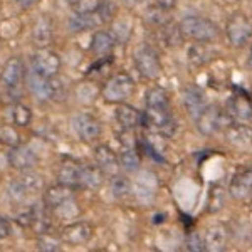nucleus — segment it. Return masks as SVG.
<instances>
[{
  "instance_id": "obj_50",
  "label": "nucleus",
  "mask_w": 252,
  "mask_h": 252,
  "mask_svg": "<svg viewBox=\"0 0 252 252\" xmlns=\"http://www.w3.org/2000/svg\"><path fill=\"white\" fill-rule=\"evenodd\" d=\"M251 97H252V91H251Z\"/></svg>"
},
{
  "instance_id": "obj_8",
  "label": "nucleus",
  "mask_w": 252,
  "mask_h": 252,
  "mask_svg": "<svg viewBox=\"0 0 252 252\" xmlns=\"http://www.w3.org/2000/svg\"><path fill=\"white\" fill-rule=\"evenodd\" d=\"M93 232H94V229H93L91 223L79 220L64 227L63 232H61V239H63V242L69 244V246H81V244H86L91 241Z\"/></svg>"
},
{
  "instance_id": "obj_5",
  "label": "nucleus",
  "mask_w": 252,
  "mask_h": 252,
  "mask_svg": "<svg viewBox=\"0 0 252 252\" xmlns=\"http://www.w3.org/2000/svg\"><path fill=\"white\" fill-rule=\"evenodd\" d=\"M135 66L145 79L155 81L161 76V63L157 51L150 46L140 47L135 52Z\"/></svg>"
},
{
  "instance_id": "obj_33",
  "label": "nucleus",
  "mask_w": 252,
  "mask_h": 252,
  "mask_svg": "<svg viewBox=\"0 0 252 252\" xmlns=\"http://www.w3.org/2000/svg\"><path fill=\"white\" fill-rule=\"evenodd\" d=\"M129 192H131V182H129V178L123 177V175H115L111 178V193L116 198L128 197Z\"/></svg>"
},
{
  "instance_id": "obj_27",
  "label": "nucleus",
  "mask_w": 252,
  "mask_h": 252,
  "mask_svg": "<svg viewBox=\"0 0 252 252\" xmlns=\"http://www.w3.org/2000/svg\"><path fill=\"white\" fill-rule=\"evenodd\" d=\"M166 106H170V99L165 89L155 86L146 91V108H166Z\"/></svg>"
},
{
  "instance_id": "obj_10",
  "label": "nucleus",
  "mask_w": 252,
  "mask_h": 252,
  "mask_svg": "<svg viewBox=\"0 0 252 252\" xmlns=\"http://www.w3.org/2000/svg\"><path fill=\"white\" fill-rule=\"evenodd\" d=\"M227 111H229L230 118H235L237 121L247 123L252 120V97L251 94L239 91L230 97L227 103Z\"/></svg>"
},
{
  "instance_id": "obj_1",
  "label": "nucleus",
  "mask_w": 252,
  "mask_h": 252,
  "mask_svg": "<svg viewBox=\"0 0 252 252\" xmlns=\"http://www.w3.org/2000/svg\"><path fill=\"white\" fill-rule=\"evenodd\" d=\"M133 93H135V81L128 72H116L101 89V96L104 97V101L113 104L126 103L133 96Z\"/></svg>"
},
{
  "instance_id": "obj_30",
  "label": "nucleus",
  "mask_w": 252,
  "mask_h": 252,
  "mask_svg": "<svg viewBox=\"0 0 252 252\" xmlns=\"http://www.w3.org/2000/svg\"><path fill=\"white\" fill-rule=\"evenodd\" d=\"M225 204V192L220 185H212L209 192V202H207V210L210 214H215L222 209Z\"/></svg>"
},
{
  "instance_id": "obj_38",
  "label": "nucleus",
  "mask_w": 252,
  "mask_h": 252,
  "mask_svg": "<svg viewBox=\"0 0 252 252\" xmlns=\"http://www.w3.org/2000/svg\"><path fill=\"white\" fill-rule=\"evenodd\" d=\"M61 241H63V239L54 237V235L47 230V232L40 234L37 247L40 251H46V252H56V251H61Z\"/></svg>"
},
{
  "instance_id": "obj_11",
  "label": "nucleus",
  "mask_w": 252,
  "mask_h": 252,
  "mask_svg": "<svg viewBox=\"0 0 252 252\" xmlns=\"http://www.w3.org/2000/svg\"><path fill=\"white\" fill-rule=\"evenodd\" d=\"M222 120H223L222 109H219L217 106H207L204 109V113L195 120V125H197V129L202 135L210 136L220 129Z\"/></svg>"
},
{
  "instance_id": "obj_6",
  "label": "nucleus",
  "mask_w": 252,
  "mask_h": 252,
  "mask_svg": "<svg viewBox=\"0 0 252 252\" xmlns=\"http://www.w3.org/2000/svg\"><path fill=\"white\" fill-rule=\"evenodd\" d=\"M32 71L37 72L42 78H52L58 76L61 71V58L56 52L49 49H40L37 54L32 58Z\"/></svg>"
},
{
  "instance_id": "obj_13",
  "label": "nucleus",
  "mask_w": 252,
  "mask_h": 252,
  "mask_svg": "<svg viewBox=\"0 0 252 252\" xmlns=\"http://www.w3.org/2000/svg\"><path fill=\"white\" fill-rule=\"evenodd\" d=\"M24 79V63L19 56H12L5 61L0 72V81L5 88H17Z\"/></svg>"
},
{
  "instance_id": "obj_34",
  "label": "nucleus",
  "mask_w": 252,
  "mask_h": 252,
  "mask_svg": "<svg viewBox=\"0 0 252 252\" xmlns=\"http://www.w3.org/2000/svg\"><path fill=\"white\" fill-rule=\"evenodd\" d=\"M207 42H197L189 47V61L195 66H202L207 63V56H209V47L205 46Z\"/></svg>"
},
{
  "instance_id": "obj_40",
  "label": "nucleus",
  "mask_w": 252,
  "mask_h": 252,
  "mask_svg": "<svg viewBox=\"0 0 252 252\" xmlns=\"http://www.w3.org/2000/svg\"><path fill=\"white\" fill-rule=\"evenodd\" d=\"M165 12L161 7H158L157 3L152 7H148V10L145 12V19L150 26H155V27H161L163 24L166 22V17H165Z\"/></svg>"
},
{
  "instance_id": "obj_4",
  "label": "nucleus",
  "mask_w": 252,
  "mask_h": 252,
  "mask_svg": "<svg viewBox=\"0 0 252 252\" xmlns=\"http://www.w3.org/2000/svg\"><path fill=\"white\" fill-rule=\"evenodd\" d=\"M225 35L232 47H244L252 39V20L244 14H234L225 24Z\"/></svg>"
},
{
  "instance_id": "obj_35",
  "label": "nucleus",
  "mask_w": 252,
  "mask_h": 252,
  "mask_svg": "<svg viewBox=\"0 0 252 252\" xmlns=\"http://www.w3.org/2000/svg\"><path fill=\"white\" fill-rule=\"evenodd\" d=\"M20 182H22L24 189L27 190V193H35V192H40L44 187V180L39 177L37 173H32L31 170H27L26 173L22 175V177L19 178Z\"/></svg>"
},
{
  "instance_id": "obj_24",
  "label": "nucleus",
  "mask_w": 252,
  "mask_h": 252,
  "mask_svg": "<svg viewBox=\"0 0 252 252\" xmlns=\"http://www.w3.org/2000/svg\"><path fill=\"white\" fill-rule=\"evenodd\" d=\"M9 116H10V121L12 125L15 126H29L32 123V109L29 106L22 103H15L10 106V111H9Z\"/></svg>"
},
{
  "instance_id": "obj_25",
  "label": "nucleus",
  "mask_w": 252,
  "mask_h": 252,
  "mask_svg": "<svg viewBox=\"0 0 252 252\" xmlns=\"http://www.w3.org/2000/svg\"><path fill=\"white\" fill-rule=\"evenodd\" d=\"M104 182V172L97 165L83 166V187L88 189H99Z\"/></svg>"
},
{
  "instance_id": "obj_48",
  "label": "nucleus",
  "mask_w": 252,
  "mask_h": 252,
  "mask_svg": "<svg viewBox=\"0 0 252 252\" xmlns=\"http://www.w3.org/2000/svg\"><path fill=\"white\" fill-rule=\"evenodd\" d=\"M223 3H237V2H241V0H222Z\"/></svg>"
},
{
  "instance_id": "obj_15",
  "label": "nucleus",
  "mask_w": 252,
  "mask_h": 252,
  "mask_svg": "<svg viewBox=\"0 0 252 252\" xmlns=\"http://www.w3.org/2000/svg\"><path fill=\"white\" fill-rule=\"evenodd\" d=\"M225 138L230 145L241 146V148L252 146V126L242 123V121L230 123L225 128Z\"/></svg>"
},
{
  "instance_id": "obj_46",
  "label": "nucleus",
  "mask_w": 252,
  "mask_h": 252,
  "mask_svg": "<svg viewBox=\"0 0 252 252\" xmlns=\"http://www.w3.org/2000/svg\"><path fill=\"white\" fill-rule=\"evenodd\" d=\"M123 5H126V7H135L136 3H138V0H120Z\"/></svg>"
},
{
  "instance_id": "obj_2",
  "label": "nucleus",
  "mask_w": 252,
  "mask_h": 252,
  "mask_svg": "<svg viewBox=\"0 0 252 252\" xmlns=\"http://www.w3.org/2000/svg\"><path fill=\"white\" fill-rule=\"evenodd\" d=\"M180 29L185 37L195 40V42H210L219 35V27L210 19L198 17V15H189L180 22Z\"/></svg>"
},
{
  "instance_id": "obj_31",
  "label": "nucleus",
  "mask_w": 252,
  "mask_h": 252,
  "mask_svg": "<svg viewBox=\"0 0 252 252\" xmlns=\"http://www.w3.org/2000/svg\"><path fill=\"white\" fill-rule=\"evenodd\" d=\"M131 22L128 19H116L111 26V34L116 42H126L131 35Z\"/></svg>"
},
{
  "instance_id": "obj_3",
  "label": "nucleus",
  "mask_w": 252,
  "mask_h": 252,
  "mask_svg": "<svg viewBox=\"0 0 252 252\" xmlns=\"http://www.w3.org/2000/svg\"><path fill=\"white\" fill-rule=\"evenodd\" d=\"M141 125L163 136H173L177 133V123H175L170 106L166 108H146L141 118Z\"/></svg>"
},
{
  "instance_id": "obj_39",
  "label": "nucleus",
  "mask_w": 252,
  "mask_h": 252,
  "mask_svg": "<svg viewBox=\"0 0 252 252\" xmlns=\"http://www.w3.org/2000/svg\"><path fill=\"white\" fill-rule=\"evenodd\" d=\"M103 5V0H76L72 9L74 14H96Z\"/></svg>"
},
{
  "instance_id": "obj_19",
  "label": "nucleus",
  "mask_w": 252,
  "mask_h": 252,
  "mask_svg": "<svg viewBox=\"0 0 252 252\" xmlns=\"http://www.w3.org/2000/svg\"><path fill=\"white\" fill-rule=\"evenodd\" d=\"M94 160H96V165L99 166L104 173H116L118 166H120V157H118L108 145L96 146Z\"/></svg>"
},
{
  "instance_id": "obj_14",
  "label": "nucleus",
  "mask_w": 252,
  "mask_h": 252,
  "mask_svg": "<svg viewBox=\"0 0 252 252\" xmlns=\"http://www.w3.org/2000/svg\"><path fill=\"white\" fill-rule=\"evenodd\" d=\"M184 106L189 113V116L195 121L198 116L204 113V109L209 106L205 101V94L200 88L189 86L184 91Z\"/></svg>"
},
{
  "instance_id": "obj_7",
  "label": "nucleus",
  "mask_w": 252,
  "mask_h": 252,
  "mask_svg": "<svg viewBox=\"0 0 252 252\" xmlns=\"http://www.w3.org/2000/svg\"><path fill=\"white\" fill-rule=\"evenodd\" d=\"M72 128H74L76 135L83 141H94L101 135V123L96 116L89 115V113H79L72 120Z\"/></svg>"
},
{
  "instance_id": "obj_41",
  "label": "nucleus",
  "mask_w": 252,
  "mask_h": 252,
  "mask_svg": "<svg viewBox=\"0 0 252 252\" xmlns=\"http://www.w3.org/2000/svg\"><path fill=\"white\" fill-rule=\"evenodd\" d=\"M97 94V89L94 88V84L91 83H81L78 89H76V96L79 97V101L83 103H91Z\"/></svg>"
},
{
  "instance_id": "obj_22",
  "label": "nucleus",
  "mask_w": 252,
  "mask_h": 252,
  "mask_svg": "<svg viewBox=\"0 0 252 252\" xmlns=\"http://www.w3.org/2000/svg\"><path fill=\"white\" fill-rule=\"evenodd\" d=\"M115 44H116V40L113 37L111 32L97 31L94 32V35H93V39H91V51L97 56H106L113 51Z\"/></svg>"
},
{
  "instance_id": "obj_44",
  "label": "nucleus",
  "mask_w": 252,
  "mask_h": 252,
  "mask_svg": "<svg viewBox=\"0 0 252 252\" xmlns=\"http://www.w3.org/2000/svg\"><path fill=\"white\" fill-rule=\"evenodd\" d=\"M178 0H155V3L158 7H161L163 10H172L177 5Z\"/></svg>"
},
{
  "instance_id": "obj_12",
  "label": "nucleus",
  "mask_w": 252,
  "mask_h": 252,
  "mask_svg": "<svg viewBox=\"0 0 252 252\" xmlns=\"http://www.w3.org/2000/svg\"><path fill=\"white\" fill-rule=\"evenodd\" d=\"M58 182L69 187H83V165L72 158H64L58 170Z\"/></svg>"
},
{
  "instance_id": "obj_32",
  "label": "nucleus",
  "mask_w": 252,
  "mask_h": 252,
  "mask_svg": "<svg viewBox=\"0 0 252 252\" xmlns=\"http://www.w3.org/2000/svg\"><path fill=\"white\" fill-rule=\"evenodd\" d=\"M29 83V89L32 91V94H35L39 99H49L47 97V78H42L37 72L32 71V74L27 79Z\"/></svg>"
},
{
  "instance_id": "obj_45",
  "label": "nucleus",
  "mask_w": 252,
  "mask_h": 252,
  "mask_svg": "<svg viewBox=\"0 0 252 252\" xmlns=\"http://www.w3.org/2000/svg\"><path fill=\"white\" fill-rule=\"evenodd\" d=\"M15 2H17L22 9H29V7H32L34 3H37L39 0H15Z\"/></svg>"
},
{
  "instance_id": "obj_43",
  "label": "nucleus",
  "mask_w": 252,
  "mask_h": 252,
  "mask_svg": "<svg viewBox=\"0 0 252 252\" xmlns=\"http://www.w3.org/2000/svg\"><path fill=\"white\" fill-rule=\"evenodd\" d=\"M10 235V223L7 220L5 217H2L0 215V241H3V239H7Z\"/></svg>"
},
{
  "instance_id": "obj_21",
  "label": "nucleus",
  "mask_w": 252,
  "mask_h": 252,
  "mask_svg": "<svg viewBox=\"0 0 252 252\" xmlns=\"http://www.w3.org/2000/svg\"><path fill=\"white\" fill-rule=\"evenodd\" d=\"M52 20L49 17H40L32 29V40L39 49H46L52 42Z\"/></svg>"
},
{
  "instance_id": "obj_28",
  "label": "nucleus",
  "mask_w": 252,
  "mask_h": 252,
  "mask_svg": "<svg viewBox=\"0 0 252 252\" xmlns=\"http://www.w3.org/2000/svg\"><path fill=\"white\" fill-rule=\"evenodd\" d=\"M163 29H161V39H163L165 46L175 47V46H180L182 39H184V32L180 29V24L178 26H173V24L165 22Z\"/></svg>"
},
{
  "instance_id": "obj_26",
  "label": "nucleus",
  "mask_w": 252,
  "mask_h": 252,
  "mask_svg": "<svg viewBox=\"0 0 252 252\" xmlns=\"http://www.w3.org/2000/svg\"><path fill=\"white\" fill-rule=\"evenodd\" d=\"M120 166L126 172H136L140 168V155L133 146H123L120 153Z\"/></svg>"
},
{
  "instance_id": "obj_16",
  "label": "nucleus",
  "mask_w": 252,
  "mask_h": 252,
  "mask_svg": "<svg viewBox=\"0 0 252 252\" xmlns=\"http://www.w3.org/2000/svg\"><path fill=\"white\" fill-rule=\"evenodd\" d=\"M229 192L237 200H242L249 193H252V166L242 168L241 172L234 175L229 187Z\"/></svg>"
},
{
  "instance_id": "obj_36",
  "label": "nucleus",
  "mask_w": 252,
  "mask_h": 252,
  "mask_svg": "<svg viewBox=\"0 0 252 252\" xmlns=\"http://www.w3.org/2000/svg\"><path fill=\"white\" fill-rule=\"evenodd\" d=\"M0 143L10 146V148L20 145V135L17 129H15V126H12V125L0 126Z\"/></svg>"
},
{
  "instance_id": "obj_47",
  "label": "nucleus",
  "mask_w": 252,
  "mask_h": 252,
  "mask_svg": "<svg viewBox=\"0 0 252 252\" xmlns=\"http://www.w3.org/2000/svg\"><path fill=\"white\" fill-rule=\"evenodd\" d=\"M247 64H249V67H252V47H251V54H249V59H247Z\"/></svg>"
},
{
  "instance_id": "obj_9",
  "label": "nucleus",
  "mask_w": 252,
  "mask_h": 252,
  "mask_svg": "<svg viewBox=\"0 0 252 252\" xmlns=\"http://www.w3.org/2000/svg\"><path fill=\"white\" fill-rule=\"evenodd\" d=\"M7 160H9V165L14 170H19V172H27V170H32L39 161L37 153L34 152L29 146H14L10 148L9 155H7Z\"/></svg>"
},
{
  "instance_id": "obj_17",
  "label": "nucleus",
  "mask_w": 252,
  "mask_h": 252,
  "mask_svg": "<svg viewBox=\"0 0 252 252\" xmlns=\"http://www.w3.org/2000/svg\"><path fill=\"white\" fill-rule=\"evenodd\" d=\"M205 244H207V251L212 252H220L227 247L229 242V230L223 223H214L204 234Z\"/></svg>"
},
{
  "instance_id": "obj_18",
  "label": "nucleus",
  "mask_w": 252,
  "mask_h": 252,
  "mask_svg": "<svg viewBox=\"0 0 252 252\" xmlns=\"http://www.w3.org/2000/svg\"><path fill=\"white\" fill-rule=\"evenodd\" d=\"M74 187H69L64 184L52 185L44 192V204L47 205V209L54 210L56 207H59L61 204H64L69 198H74Z\"/></svg>"
},
{
  "instance_id": "obj_23",
  "label": "nucleus",
  "mask_w": 252,
  "mask_h": 252,
  "mask_svg": "<svg viewBox=\"0 0 252 252\" xmlns=\"http://www.w3.org/2000/svg\"><path fill=\"white\" fill-rule=\"evenodd\" d=\"M99 24H103V20H101L97 12L96 14H74V17H71V20H69V27H71L72 32L94 29Z\"/></svg>"
},
{
  "instance_id": "obj_49",
  "label": "nucleus",
  "mask_w": 252,
  "mask_h": 252,
  "mask_svg": "<svg viewBox=\"0 0 252 252\" xmlns=\"http://www.w3.org/2000/svg\"><path fill=\"white\" fill-rule=\"evenodd\" d=\"M251 209H252V198H251Z\"/></svg>"
},
{
  "instance_id": "obj_42",
  "label": "nucleus",
  "mask_w": 252,
  "mask_h": 252,
  "mask_svg": "<svg viewBox=\"0 0 252 252\" xmlns=\"http://www.w3.org/2000/svg\"><path fill=\"white\" fill-rule=\"evenodd\" d=\"M187 249L193 251V252H204L207 251V244H205V237H202L200 234L193 232L187 237Z\"/></svg>"
},
{
  "instance_id": "obj_29",
  "label": "nucleus",
  "mask_w": 252,
  "mask_h": 252,
  "mask_svg": "<svg viewBox=\"0 0 252 252\" xmlns=\"http://www.w3.org/2000/svg\"><path fill=\"white\" fill-rule=\"evenodd\" d=\"M67 94V88L59 76L47 78V97L54 101H63Z\"/></svg>"
},
{
  "instance_id": "obj_20",
  "label": "nucleus",
  "mask_w": 252,
  "mask_h": 252,
  "mask_svg": "<svg viewBox=\"0 0 252 252\" xmlns=\"http://www.w3.org/2000/svg\"><path fill=\"white\" fill-rule=\"evenodd\" d=\"M115 118H116L118 125L123 129H133L141 125L143 113H140L136 108L129 106V104L121 103V104H118V108L115 111Z\"/></svg>"
},
{
  "instance_id": "obj_37",
  "label": "nucleus",
  "mask_w": 252,
  "mask_h": 252,
  "mask_svg": "<svg viewBox=\"0 0 252 252\" xmlns=\"http://www.w3.org/2000/svg\"><path fill=\"white\" fill-rule=\"evenodd\" d=\"M54 212L61 219V220H69V219L78 217V215H79V207L74 202V198H69V200H66L64 204L56 207Z\"/></svg>"
}]
</instances>
